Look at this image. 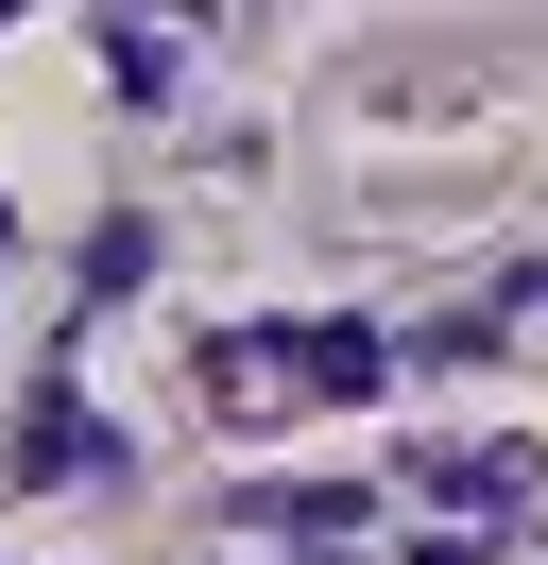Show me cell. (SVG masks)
<instances>
[{"instance_id": "cell-5", "label": "cell", "mask_w": 548, "mask_h": 565, "mask_svg": "<svg viewBox=\"0 0 548 565\" xmlns=\"http://www.w3.org/2000/svg\"><path fill=\"white\" fill-rule=\"evenodd\" d=\"M137 275H155V223H137V206H120V223H103V241H86V309H120V291H137Z\"/></svg>"}, {"instance_id": "cell-3", "label": "cell", "mask_w": 548, "mask_h": 565, "mask_svg": "<svg viewBox=\"0 0 548 565\" xmlns=\"http://www.w3.org/2000/svg\"><path fill=\"white\" fill-rule=\"evenodd\" d=\"M394 480H429V497H463V514H531V446H411Z\"/></svg>"}, {"instance_id": "cell-1", "label": "cell", "mask_w": 548, "mask_h": 565, "mask_svg": "<svg viewBox=\"0 0 548 565\" xmlns=\"http://www.w3.org/2000/svg\"><path fill=\"white\" fill-rule=\"evenodd\" d=\"M394 377V343H377V326H223V343H205V394H223V412H342V394H377Z\"/></svg>"}, {"instance_id": "cell-2", "label": "cell", "mask_w": 548, "mask_h": 565, "mask_svg": "<svg viewBox=\"0 0 548 565\" xmlns=\"http://www.w3.org/2000/svg\"><path fill=\"white\" fill-rule=\"evenodd\" d=\"M103 462H120V446H103V412H86L68 377H34V394H18V446H0V480L68 497V480H103Z\"/></svg>"}, {"instance_id": "cell-4", "label": "cell", "mask_w": 548, "mask_h": 565, "mask_svg": "<svg viewBox=\"0 0 548 565\" xmlns=\"http://www.w3.org/2000/svg\"><path fill=\"white\" fill-rule=\"evenodd\" d=\"M103 70H120V104H171V35L155 18H103Z\"/></svg>"}]
</instances>
